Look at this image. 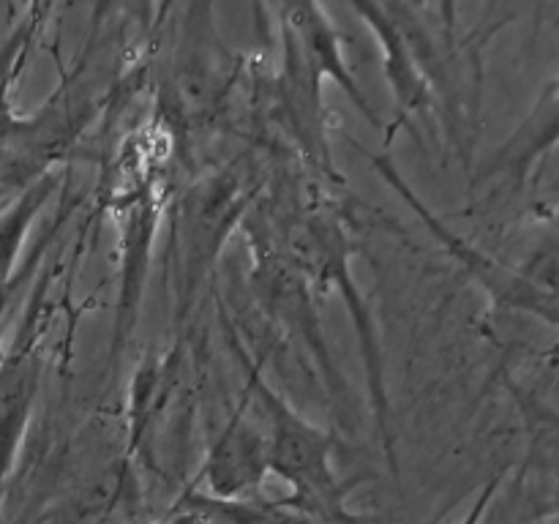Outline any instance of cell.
<instances>
[{
	"instance_id": "12",
	"label": "cell",
	"mask_w": 559,
	"mask_h": 524,
	"mask_svg": "<svg viewBox=\"0 0 559 524\" xmlns=\"http://www.w3.org/2000/svg\"><path fill=\"white\" fill-rule=\"evenodd\" d=\"M47 11L49 5H31L20 25L0 41V145L22 140L27 134V126H31V118H20L11 109V85L20 80L22 69H25L27 55H31L36 36L41 33Z\"/></svg>"
},
{
	"instance_id": "2",
	"label": "cell",
	"mask_w": 559,
	"mask_h": 524,
	"mask_svg": "<svg viewBox=\"0 0 559 524\" xmlns=\"http://www.w3.org/2000/svg\"><path fill=\"white\" fill-rule=\"evenodd\" d=\"M251 205L254 189L238 167L200 175L169 205L167 289L178 327L189 320L229 235L243 224Z\"/></svg>"
},
{
	"instance_id": "9",
	"label": "cell",
	"mask_w": 559,
	"mask_h": 524,
	"mask_svg": "<svg viewBox=\"0 0 559 524\" xmlns=\"http://www.w3.org/2000/svg\"><path fill=\"white\" fill-rule=\"evenodd\" d=\"M353 11L360 16L366 27L374 33L377 44L382 52V71L391 85L393 98H396L399 123L409 126L415 123L429 126V134L440 140V120H437V104L431 96L429 85L420 76L418 66H415L413 55H409L407 41H404L402 31L393 22L391 11L385 3H353Z\"/></svg>"
},
{
	"instance_id": "13",
	"label": "cell",
	"mask_w": 559,
	"mask_h": 524,
	"mask_svg": "<svg viewBox=\"0 0 559 524\" xmlns=\"http://www.w3.org/2000/svg\"><path fill=\"white\" fill-rule=\"evenodd\" d=\"M489 495H491V486H489V489L484 491V497H480V500H478V505H475L473 511H469V516L464 519L462 524H478V519H480V511H484V508H486V500H489Z\"/></svg>"
},
{
	"instance_id": "8",
	"label": "cell",
	"mask_w": 559,
	"mask_h": 524,
	"mask_svg": "<svg viewBox=\"0 0 559 524\" xmlns=\"http://www.w3.org/2000/svg\"><path fill=\"white\" fill-rule=\"evenodd\" d=\"M267 473H271V456H267L265 431L251 415L246 398L240 396L235 413L207 448L202 480L218 497H235L260 486Z\"/></svg>"
},
{
	"instance_id": "5",
	"label": "cell",
	"mask_w": 559,
	"mask_h": 524,
	"mask_svg": "<svg viewBox=\"0 0 559 524\" xmlns=\"http://www.w3.org/2000/svg\"><path fill=\"white\" fill-rule=\"evenodd\" d=\"M162 66L158 96L169 134L216 120L238 80V58L224 47L211 5L180 9Z\"/></svg>"
},
{
	"instance_id": "7",
	"label": "cell",
	"mask_w": 559,
	"mask_h": 524,
	"mask_svg": "<svg viewBox=\"0 0 559 524\" xmlns=\"http://www.w3.org/2000/svg\"><path fill=\"white\" fill-rule=\"evenodd\" d=\"M164 196L151 178L129 186L120 194L118 224H120V293L118 320H115V353L129 342L134 331L136 311L142 300V284L147 273L153 235L162 218Z\"/></svg>"
},
{
	"instance_id": "11",
	"label": "cell",
	"mask_w": 559,
	"mask_h": 524,
	"mask_svg": "<svg viewBox=\"0 0 559 524\" xmlns=\"http://www.w3.org/2000/svg\"><path fill=\"white\" fill-rule=\"evenodd\" d=\"M41 382V364L31 344H20L0 360V497L31 420Z\"/></svg>"
},
{
	"instance_id": "1",
	"label": "cell",
	"mask_w": 559,
	"mask_h": 524,
	"mask_svg": "<svg viewBox=\"0 0 559 524\" xmlns=\"http://www.w3.org/2000/svg\"><path fill=\"white\" fill-rule=\"evenodd\" d=\"M240 227L246 229L249 240H262V243L273 246L282 257H287L320 298H325L331 289H336L344 298L360 355H364L366 385H369V404L377 434L385 445L388 458L396 462L393 409L391 396H388L382 338L369 303L355 284L353 265H349L353 246H349L347 227L342 224L336 205L328 200V194L320 196V183H309L300 189V183L289 180L273 194L257 196Z\"/></svg>"
},
{
	"instance_id": "10",
	"label": "cell",
	"mask_w": 559,
	"mask_h": 524,
	"mask_svg": "<svg viewBox=\"0 0 559 524\" xmlns=\"http://www.w3.org/2000/svg\"><path fill=\"white\" fill-rule=\"evenodd\" d=\"M278 16V31H284L287 36H293L298 41V47L304 49L306 58L320 69V74L325 80H333L344 93L349 96V102L358 107V112L374 126L377 131H382L380 115L374 112L371 102L366 98V93L360 91L358 80H355L353 69H349L347 58H344V36L336 27V22L328 16V9L320 3H278L276 9Z\"/></svg>"
},
{
	"instance_id": "6",
	"label": "cell",
	"mask_w": 559,
	"mask_h": 524,
	"mask_svg": "<svg viewBox=\"0 0 559 524\" xmlns=\"http://www.w3.org/2000/svg\"><path fill=\"white\" fill-rule=\"evenodd\" d=\"M251 246V273L249 287L262 314L287 336L289 344L306 353V369L320 377L325 396L338 413L349 415L355 404V393L347 377L342 374L328 344L325 325H322L320 295L311 289L304 273L278 254L273 246L262 240H249Z\"/></svg>"
},
{
	"instance_id": "3",
	"label": "cell",
	"mask_w": 559,
	"mask_h": 524,
	"mask_svg": "<svg viewBox=\"0 0 559 524\" xmlns=\"http://www.w3.org/2000/svg\"><path fill=\"white\" fill-rule=\"evenodd\" d=\"M222 327L227 333L229 353L243 369L246 404L265 431L271 473H276L284 484L293 486L298 500L311 502L322 511H338L344 489L331 467L333 437L311 420H306L282 393L273 391V385L262 374L260 358H251L249 347H243L224 309Z\"/></svg>"
},
{
	"instance_id": "4",
	"label": "cell",
	"mask_w": 559,
	"mask_h": 524,
	"mask_svg": "<svg viewBox=\"0 0 559 524\" xmlns=\"http://www.w3.org/2000/svg\"><path fill=\"white\" fill-rule=\"evenodd\" d=\"M194 358L183 342L145 355L134 369L126 407L131 456L156 473H180L194 453Z\"/></svg>"
}]
</instances>
